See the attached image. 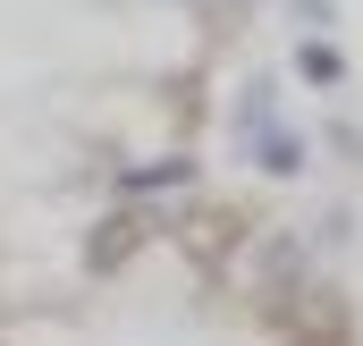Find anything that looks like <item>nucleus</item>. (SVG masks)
Returning <instances> with one entry per match:
<instances>
[{"label":"nucleus","mask_w":363,"mask_h":346,"mask_svg":"<svg viewBox=\"0 0 363 346\" xmlns=\"http://www.w3.org/2000/svg\"><path fill=\"white\" fill-rule=\"evenodd\" d=\"M135 237H144V220H135V211H110V220L93 228V245H85V270H118V262L135 254Z\"/></svg>","instance_id":"f257e3e1"},{"label":"nucleus","mask_w":363,"mask_h":346,"mask_svg":"<svg viewBox=\"0 0 363 346\" xmlns=\"http://www.w3.org/2000/svg\"><path fill=\"white\" fill-rule=\"evenodd\" d=\"M254 161L271 177H296L304 169V135H296V127H254Z\"/></svg>","instance_id":"f03ea898"},{"label":"nucleus","mask_w":363,"mask_h":346,"mask_svg":"<svg viewBox=\"0 0 363 346\" xmlns=\"http://www.w3.org/2000/svg\"><path fill=\"white\" fill-rule=\"evenodd\" d=\"M296 77H304V85H338V77H347V60H338L330 43H304V51H296Z\"/></svg>","instance_id":"7ed1b4c3"},{"label":"nucleus","mask_w":363,"mask_h":346,"mask_svg":"<svg viewBox=\"0 0 363 346\" xmlns=\"http://www.w3.org/2000/svg\"><path fill=\"white\" fill-rule=\"evenodd\" d=\"M296 9H304V17H313V26H330V17H338V9H330V0H296Z\"/></svg>","instance_id":"20e7f679"}]
</instances>
